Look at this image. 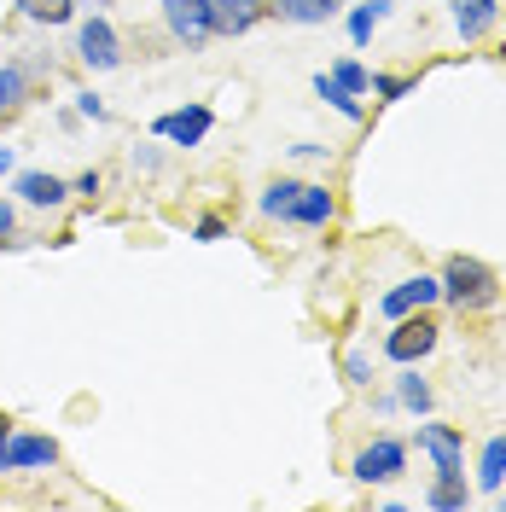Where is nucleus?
<instances>
[{
    "label": "nucleus",
    "instance_id": "1",
    "mask_svg": "<svg viewBox=\"0 0 506 512\" xmlns=\"http://www.w3.org/2000/svg\"><path fill=\"white\" fill-rule=\"evenodd\" d=\"M437 280H443V303H454L460 315H477V309H495V303H501V280H495V268L477 262V256H448Z\"/></svg>",
    "mask_w": 506,
    "mask_h": 512
},
{
    "label": "nucleus",
    "instance_id": "11",
    "mask_svg": "<svg viewBox=\"0 0 506 512\" xmlns=\"http://www.w3.org/2000/svg\"><path fill=\"white\" fill-rule=\"evenodd\" d=\"M204 6H210V30L216 35H251L268 18L262 0H204Z\"/></svg>",
    "mask_w": 506,
    "mask_h": 512
},
{
    "label": "nucleus",
    "instance_id": "15",
    "mask_svg": "<svg viewBox=\"0 0 506 512\" xmlns=\"http://www.w3.org/2000/svg\"><path fill=\"white\" fill-rule=\"evenodd\" d=\"M268 12H280L285 24H326L338 0H268Z\"/></svg>",
    "mask_w": 506,
    "mask_h": 512
},
{
    "label": "nucleus",
    "instance_id": "10",
    "mask_svg": "<svg viewBox=\"0 0 506 512\" xmlns=\"http://www.w3.org/2000/svg\"><path fill=\"white\" fill-rule=\"evenodd\" d=\"M12 192H18L30 210H59L64 198H70V181L53 175V169H24V175L12 181Z\"/></svg>",
    "mask_w": 506,
    "mask_h": 512
},
{
    "label": "nucleus",
    "instance_id": "7",
    "mask_svg": "<svg viewBox=\"0 0 506 512\" xmlns=\"http://www.w3.org/2000/svg\"><path fill=\"white\" fill-rule=\"evenodd\" d=\"M210 128H216V111L210 105H181V111H163L158 123H152V134L169 140V146H198Z\"/></svg>",
    "mask_w": 506,
    "mask_h": 512
},
{
    "label": "nucleus",
    "instance_id": "16",
    "mask_svg": "<svg viewBox=\"0 0 506 512\" xmlns=\"http://www.w3.org/2000/svg\"><path fill=\"white\" fill-rule=\"evenodd\" d=\"M315 94L326 99V105H332L338 117H349V123H361V94H349V88L338 82V76H332V70H320V76H315Z\"/></svg>",
    "mask_w": 506,
    "mask_h": 512
},
{
    "label": "nucleus",
    "instance_id": "30",
    "mask_svg": "<svg viewBox=\"0 0 506 512\" xmlns=\"http://www.w3.org/2000/svg\"><path fill=\"white\" fill-rule=\"evenodd\" d=\"M6 437H12V419H0V472H6Z\"/></svg>",
    "mask_w": 506,
    "mask_h": 512
},
{
    "label": "nucleus",
    "instance_id": "29",
    "mask_svg": "<svg viewBox=\"0 0 506 512\" xmlns=\"http://www.w3.org/2000/svg\"><path fill=\"white\" fill-rule=\"evenodd\" d=\"M70 192H82V198H99V175H94V169H88V175H76V181H70Z\"/></svg>",
    "mask_w": 506,
    "mask_h": 512
},
{
    "label": "nucleus",
    "instance_id": "25",
    "mask_svg": "<svg viewBox=\"0 0 506 512\" xmlns=\"http://www.w3.org/2000/svg\"><path fill=\"white\" fill-rule=\"evenodd\" d=\"M344 379L355 384V390H367V384H373V361H367L361 350H349L344 355Z\"/></svg>",
    "mask_w": 506,
    "mask_h": 512
},
{
    "label": "nucleus",
    "instance_id": "4",
    "mask_svg": "<svg viewBox=\"0 0 506 512\" xmlns=\"http://www.w3.org/2000/svg\"><path fill=\"white\" fill-rule=\"evenodd\" d=\"M419 448L431 454L437 478H466V437H460L454 425H437V419H425V425H419Z\"/></svg>",
    "mask_w": 506,
    "mask_h": 512
},
{
    "label": "nucleus",
    "instance_id": "23",
    "mask_svg": "<svg viewBox=\"0 0 506 512\" xmlns=\"http://www.w3.org/2000/svg\"><path fill=\"white\" fill-rule=\"evenodd\" d=\"M332 76L344 82L349 94H367V88H373V76H367V70H361L355 59H338V64H332Z\"/></svg>",
    "mask_w": 506,
    "mask_h": 512
},
{
    "label": "nucleus",
    "instance_id": "18",
    "mask_svg": "<svg viewBox=\"0 0 506 512\" xmlns=\"http://www.w3.org/2000/svg\"><path fill=\"white\" fill-rule=\"evenodd\" d=\"M24 99H30V70L24 64H0V117L18 111Z\"/></svg>",
    "mask_w": 506,
    "mask_h": 512
},
{
    "label": "nucleus",
    "instance_id": "20",
    "mask_svg": "<svg viewBox=\"0 0 506 512\" xmlns=\"http://www.w3.org/2000/svg\"><path fill=\"white\" fill-rule=\"evenodd\" d=\"M396 402H402L408 414H431V402H437V396H431V384H425V379L408 367V373L396 379Z\"/></svg>",
    "mask_w": 506,
    "mask_h": 512
},
{
    "label": "nucleus",
    "instance_id": "19",
    "mask_svg": "<svg viewBox=\"0 0 506 512\" xmlns=\"http://www.w3.org/2000/svg\"><path fill=\"white\" fill-rule=\"evenodd\" d=\"M390 6H396V0H367V6H355V12H349V41L367 47V41H373V24L390 18Z\"/></svg>",
    "mask_w": 506,
    "mask_h": 512
},
{
    "label": "nucleus",
    "instance_id": "26",
    "mask_svg": "<svg viewBox=\"0 0 506 512\" xmlns=\"http://www.w3.org/2000/svg\"><path fill=\"white\" fill-rule=\"evenodd\" d=\"M222 233H227V222H222V216H204V222L192 227V239H198V245H216Z\"/></svg>",
    "mask_w": 506,
    "mask_h": 512
},
{
    "label": "nucleus",
    "instance_id": "17",
    "mask_svg": "<svg viewBox=\"0 0 506 512\" xmlns=\"http://www.w3.org/2000/svg\"><path fill=\"white\" fill-rule=\"evenodd\" d=\"M425 507L431 512H466L472 507V489H466V478H437L425 489Z\"/></svg>",
    "mask_w": 506,
    "mask_h": 512
},
{
    "label": "nucleus",
    "instance_id": "6",
    "mask_svg": "<svg viewBox=\"0 0 506 512\" xmlns=\"http://www.w3.org/2000/svg\"><path fill=\"white\" fill-rule=\"evenodd\" d=\"M76 59L88 64V70H117L123 64V41H117V30H111V18H88L82 30H76Z\"/></svg>",
    "mask_w": 506,
    "mask_h": 512
},
{
    "label": "nucleus",
    "instance_id": "31",
    "mask_svg": "<svg viewBox=\"0 0 506 512\" xmlns=\"http://www.w3.org/2000/svg\"><path fill=\"white\" fill-rule=\"evenodd\" d=\"M6 169H12V146H0V175H6Z\"/></svg>",
    "mask_w": 506,
    "mask_h": 512
},
{
    "label": "nucleus",
    "instance_id": "22",
    "mask_svg": "<svg viewBox=\"0 0 506 512\" xmlns=\"http://www.w3.org/2000/svg\"><path fill=\"white\" fill-rule=\"evenodd\" d=\"M297 187H303V181H274V187L262 192V216H268V222H285V210H291Z\"/></svg>",
    "mask_w": 506,
    "mask_h": 512
},
{
    "label": "nucleus",
    "instance_id": "12",
    "mask_svg": "<svg viewBox=\"0 0 506 512\" xmlns=\"http://www.w3.org/2000/svg\"><path fill=\"white\" fill-rule=\"evenodd\" d=\"M332 216H338V198H332L326 187H315V181H303L297 198H291V210H285V222L291 227H326Z\"/></svg>",
    "mask_w": 506,
    "mask_h": 512
},
{
    "label": "nucleus",
    "instance_id": "3",
    "mask_svg": "<svg viewBox=\"0 0 506 512\" xmlns=\"http://www.w3.org/2000/svg\"><path fill=\"white\" fill-rule=\"evenodd\" d=\"M402 472H408V443H396V437H373L349 460V478L355 483H396Z\"/></svg>",
    "mask_w": 506,
    "mask_h": 512
},
{
    "label": "nucleus",
    "instance_id": "24",
    "mask_svg": "<svg viewBox=\"0 0 506 512\" xmlns=\"http://www.w3.org/2000/svg\"><path fill=\"white\" fill-rule=\"evenodd\" d=\"M373 94H379L384 105H396V99L413 94V76H373Z\"/></svg>",
    "mask_w": 506,
    "mask_h": 512
},
{
    "label": "nucleus",
    "instance_id": "32",
    "mask_svg": "<svg viewBox=\"0 0 506 512\" xmlns=\"http://www.w3.org/2000/svg\"><path fill=\"white\" fill-rule=\"evenodd\" d=\"M94 6H105V0H94Z\"/></svg>",
    "mask_w": 506,
    "mask_h": 512
},
{
    "label": "nucleus",
    "instance_id": "27",
    "mask_svg": "<svg viewBox=\"0 0 506 512\" xmlns=\"http://www.w3.org/2000/svg\"><path fill=\"white\" fill-rule=\"evenodd\" d=\"M12 239H18V210L0 198V245H12Z\"/></svg>",
    "mask_w": 506,
    "mask_h": 512
},
{
    "label": "nucleus",
    "instance_id": "21",
    "mask_svg": "<svg viewBox=\"0 0 506 512\" xmlns=\"http://www.w3.org/2000/svg\"><path fill=\"white\" fill-rule=\"evenodd\" d=\"M12 6L35 24H70L76 18V0H12Z\"/></svg>",
    "mask_w": 506,
    "mask_h": 512
},
{
    "label": "nucleus",
    "instance_id": "2",
    "mask_svg": "<svg viewBox=\"0 0 506 512\" xmlns=\"http://www.w3.org/2000/svg\"><path fill=\"white\" fill-rule=\"evenodd\" d=\"M437 338H443V326L425 315V309H413V315H402L396 332L384 338V355H390L396 367H413V361H425V355L437 350Z\"/></svg>",
    "mask_w": 506,
    "mask_h": 512
},
{
    "label": "nucleus",
    "instance_id": "8",
    "mask_svg": "<svg viewBox=\"0 0 506 512\" xmlns=\"http://www.w3.org/2000/svg\"><path fill=\"white\" fill-rule=\"evenodd\" d=\"M59 460V443L41 437V431H12L6 437V472H41Z\"/></svg>",
    "mask_w": 506,
    "mask_h": 512
},
{
    "label": "nucleus",
    "instance_id": "14",
    "mask_svg": "<svg viewBox=\"0 0 506 512\" xmlns=\"http://www.w3.org/2000/svg\"><path fill=\"white\" fill-rule=\"evenodd\" d=\"M477 483H483L489 495H495V489H506V431L483 443V454H477Z\"/></svg>",
    "mask_w": 506,
    "mask_h": 512
},
{
    "label": "nucleus",
    "instance_id": "13",
    "mask_svg": "<svg viewBox=\"0 0 506 512\" xmlns=\"http://www.w3.org/2000/svg\"><path fill=\"white\" fill-rule=\"evenodd\" d=\"M495 18H501L495 0H454V30L466 35V41H483V35L495 30Z\"/></svg>",
    "mask_w": 506,
    "mask_h": 512
},
{
    "label": "nucleus",
    "instance_id": "28",
    "mask_svg": "<svg viewBox=\"0 0 506 512\" xmlns=\"http://www.w3.org/2000/svg\"><path fill=\"white\" fill-rule=\"evenodd\" d=\"M76 111H82V117H94V123H105V99H99V94H76Z\"/></svg>",
    "mask_w": 506,
    "mask_h": 512
},
{
    "label": "nucleus",
    "instance_id": "5",
    "mask_svg": "<svg viewBox=\"0 0 506 512\" xmlns=\"http://www.w3.org/2000/svg\"><path fill=\"white\" fill-rule=\"evenodd\" d=\"M163 6V24H169V35L187 47V53H204V41H210V6L204 0H158Z\"/></svg>",
    "mask_w": 506,
    "mask_h": 512
},
{
    "label": "nucleus",
    "instance_id": "9",
    "mask_svg": "<svg viewBox=\"0 0 506 512\" xmlns=\"http://www.w3.org/2000/svg\"><path fill=\"white\" fill-rule=\"evenodd\" d=\"M437 297H443V280H437V274H413V280H402L396 291H384L379 309L390 320H402V315H413V309H431Z\"/></svg>",
    "mask_w": 506,
    "mask_h": 512
}]
</instances>
